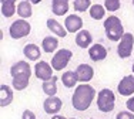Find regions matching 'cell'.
I'll return each instance as SVG.
<instances>
[{
    "instance_id": "obj_4",
    "label": "cell",
    "mask_w": 134,
    "mask_h": 119,
    "mask_svg": "<svg viewBox=\"0 0 134 119\" xmlns=\"http://www.w3.org/2000/svg\"><path fill=\"white\" fill-rule=\"evenodd\" d=\"M30 31H31L30 23L26 18H20V20H16L12 23L10 29H9V34H10L12 38L19 40V38H23V37L29 36Z\"/></svg>"
},
{
    "instance_id": "obj_13",
    "label": "cell",
    "mask_w": 134,
    "mask_h": 119,
    "mask_svg": "<svg viewBox=\"0 0 134 119\" xmlns=\"http://www.w3.org/2000/svg\"><path fill=\"white\" fill-rule=\"evenodd\" d=\"M93 43V36H91L90 31L87 30H80L76 36V44H77L80 48H87V47L91 45Z\"/></svg>"
},
{
    "instance_id": "obj_2",
    "label": "cell",
    "mask_w": 134,
    "mask_h": 119,
    "mask_svg": "<svg viewBox=\"0 0 134 119\" xmlns=\"http://www.w3.org/2000/svg\"><path fill=\"white\" fill-rule=\"evenodd\" d=\"M104 31L106 37L111 41H120L124 36V27L117 16H110L104 20Z\"/></svg>"
},
{
    "instance_id": "obj_11",
    "label": "cell",
    "mask_w": 134,
    "mask_h": 119,
    "mask_svg": "<svg viewBox=\"0 0 134 119\" xmlns=\"http://www.w3.org/2000/svg\"><path fill=\"white\" fill-rule=\"evenodd\" d=\"M76 74H77V78H79L80 82L87 84L88 81L93 80L94 70H93V67L88 65V64H80L77 68H76Z\"/></svg>"
},
{
    "instance_id": "obj_25",
    "label": "cell",
    "mask_w": 134,
    "mask_h": 119,
    "mask_svg": "<svg viewBox=\"0 0 134 119\" xmlns=\"http://www.w3.org/2000/svg\"><path fill=\"white\" fill-rule=\"evenodd\" d=\"M88 13H90L91 18H94V20H101V18L104 17V14H106V7L101 6V4H91Z\"/></svg>"
},
{
    "instance_id": "obj_20",
    "label": "cell",
    "mask_w": 134,
    "mask_h": 119,
    "mask_svg": "<svg viewBox=\"0 0 134 119\" xmlns=\"http://www.w3.org/2000/svg\"><path fill=\"white\" fill-rule=\"evenodd\" d=\"M2 2V14L4 17H12L14 13H17L16 0H0Z\"/></svg>"
},
{
    "instance_id": "obj_32",
    "label": "cell",
    "mask_w": 134,
    "mask_h": 119,
    "mask_svg": "<svg viewBox=\"0 0 134 119\" xmlns=\"http://www.w3.org/2000/svg\"><path fill=\"white\" fill-rule=\"evenodd\" d=\"M27 2H30L31 4H39V3L41 2V0H27Z\"/></svg>"
},
{
    "instance_id": "obj_10",
    "label": "cell",
    "mask_w": 134,
    "mask_h": 119,
    "mask_svg": "<svg viewBox=\"0 0 134 119\" xmlns=\"http://www.w3.org/2000/svg\"><path fill=\"white\" fill-rule=\"evenodd\" d=\"M64 27L69 33H79L83 29V18L77 14H70L64 20Z\"/></svg>"
},
{
    "instance_id": "obj_12",
    "label": "cell",
    "mask_w": 134,
    "mask_h": 119,
    "mask_svg": "<svg viewBox=\"0 0 134 119\" xmlns=\"http://www.w3.org/2000/svg\"><path fill=\"white\" fill-rule=\"evenodd\" d=\"M88 57L93 61H103L107 57V50L103 44H93L88 48Z\"/></svg>"
},
{
    "instance_id": "obj_35",
    "label": "cell",
    "mask_w": 134,
    "mask_h": 119,
    "mask_svg": "<svg viewBox=\"0 0 134 119\" xmlns=\"http://www.w3.org/2000/svg\"><path fill=\"white\" fill-rule=\"evenodd\" d=\"M133 6H134V0H133Z\"/></svg>"
},
{
    "instance_id": "obj_34",
    "label": "cell",
    "mask_w": 134,
    "mask_h": 119,
    "mask_svg": "<svg viewBox=\"0 0 134 119\" xmlns=\"http://www.w3.org/2000/svg\"><path fill=\"white\" fill-rule=\"evenodd\" d=\"M70 119H76V118H70Z\"/></svg>"
},
{
    "instance_id": "obj_6",
    "label": "cell",
    "mask_w": 134,
    "mask_h": 119,
    "mask_svg": "<svg viewBox=\"0 0 134 119\" xmlns=\"http://www.w3.org/2000/svg\"><path fill=\"white\" fill-rule=\"evenodd\" d=\"M71 57H73V52L70 51V50H67V48L59 50V51L53 55V58H52V67H53V70L62 71L63 68L69 64V61L71 60Z\"/></svg>"
},
{
    "instance_id": "obj_21",
    "label": "cell",
    "mask_w": 134,
    "mask_h": 119,
    "mask_svg": "<svg viewBox=\"0 0 134 119\" xmlns=\"http://www.w3.org/2000/svg\"><path fill=\"white\" fill-rule=\"evenodd\" d=\"M57 47H59V40L53 36L44 37L43 41H41V48L44 52H53L57 50Z\"/></svg>"
},
{
    "instance_id": "obj_26",
    "label": "cell",
    "mask_w": 134,
    "mask_h": 119,
    "mask_svg": "<svg viewBox=\"0 0 134 119\" xmlns=\"http://www.w3.org/2000/svg\"><path fill=\"white\" fill-rule=\"evenodd\" d=\"M73 7H74L76 11H87V9L91 7V0H74L73 3Z\"/></svg>"
},
{
    "instance_id": "obj_27",
    "label": "cell",
    "mask_w": 134,
    "mask_h": 119,
    "mask_svg": "<svg viewBox=\"0 0 134 119\" xmlns=\"http://www.w3.org/2000/svg\"><path fill=\"white\" fill-rule=\"evenodd\" d=\"M120 6H121L120 0H106L104 2V7L108 11H117L120 9Z\"/></svg>"
},
{
    "instance_id": "obj_9",
    "label": "cell",
    "mask_w": 134,
    "mask_h": 119,
    "mask_svg": "<svg viewBox=\"0 0 134 119\" xmlns=\"http://www.w3.org/2000/svg\"><path fill=\"white\" fill-rule=\"evenodd\" d=\"M62 106H63L62 99L57 98L56 95L46 98V101H44V104H43L44 112L49 114V115H57L60 112V109H62Z\"/></svg>"
},
{
    "instance_id": "obj_22",
    "label": "cell",
    "mask_w": 134,
    "mask_h": 119,
    "mask_svg": "<svg viewBox=\"0 0 134 119\" xmlns=\"http://www.w3.org/2000/svg\"><path fill=\"white\" fill-rule=\"evenodd\" d=\"M29 80H30V75L23 74V75H16L13 77V81H12V85L16 91H23L27 88L29 85Z\"/></svg>"
},
{
    "instance_id": "obj_33",
    "label": "cell",
    "mask_w": 134,
    "mask_h": 119,
    "mask_svg": "<svg viewBox=\"0 0 134 119\" xmlns=\"http://www.w3.org/2000/svg\"><path fill=\"white\" fill-rule=\"evenodd\" d=\"M133 74H134V62H133Z\"/></svg>"
},
{
    "instance_id": "obj_17",
    "label": "cell",
    "mask_w": 134,
    "mask_h": 119,
    "mask_svg": "<svg viewBox=\"0 0 134 119\" xmlns=\"http://www.w3.org/2000/svg\"><path fill=\"white\" fill-rule=\"evenodd\" d=\"M23 54H24V57H26L27 60H30V61H37V60L40 58L41 51H40L39 45L27 44V45H24V48H23Z\"/></svg>"
},
{
    "instance_id": "obj_18",
    "label": "cell",
    "mask_w": 134,
    "mask_h": 119,
    "mask_svg": "<svg viewBox=\"0 0 134 119\" xmlns=\"http://www.w3.org/2000/svg\"><path fill=\"white\" fill-rule=\"evenodd\" d=\"M52 10L56 16H64L69 11V0H53Z\"/></svg>"
},
{
    "instance_id": "obj_31",
    "label": "cell",
    "mask_w": 134,
    "mask_h": 119,
    "mask_svg": "<svg viewBox=\"0 0 134 119\" xmlns=\"http://www.w3.org/2000/svg\"><path fill=\"white\" fill-rule=\"evenodd\" d=\"M52 119H67L64 116H62V115H53V118Z\"/></svg>"
},
{
    "instance_id": "obj_24",
    "label": "cell",
    "mask_w": 134,
    "mask_h": 119,
    "mask_svg": "<svg viewBox=\"0 0 134 119\" xmlns=\"http://www.w3.org/2000/svg\"><path fill=\"white\" fill-rule=\"evenodd\" d=\"M17 14H19V17H21V18L31 17V14H33V10H31V3L27 2V0L20 2V3H19V6H17Z\"/></svg>"
},
{
    "instance_id": "obj_1",
    "label": "cell",
    "mask_w": 134,
    "mask_h": 119,
    "mask_svg": "<svg viewBox=\"0 0 134 119\" xmlns=\"http://www.w3.org/2000/svg\"><path fill=\"white\" fill-rule=\"evenodd\" d=\"M96 96V89L88 84H81L76 87V91L71 96V105L77 111H86L90 108Z\"/></svg>"
},
{
    "instance_id": "obj_19",
    "label": "cell",
    "mask_w": 134,
    "mask_h": 119,
    "mask_svg": "<svg viewBox=\"0 0 134 119\" xmlns=\"http://www.w3.org/2000/svg\"><path fill=\"white\" fill-rule=\"evenodd\" d=\"M41 88H43V92L47 96H54L57 94V77L53 75V78H50L47 81H43Z\"/></svg>"
},
{
    "instance_id": "obj_5",
    "label": "cell",
    "mask_w": 134,
    "mask_h": 119,
    "mask_svg": "<svg viewBox=\"0 0 134 119\" xmlns=\"http://www.w3.org/2000/svg\"><path fill=\"white\" fill-rule=\"evenodd\" d=\"M134 47V36L131 33H124V36L121 37L117 45V54L120 58H129L133 52Z\"/></svg>"
},
{
    "instance_id": "obj_14",
    "label": "cell",
    "mask_w": 134,
    "mask_h": 119,
    "mask_svg": "<svg viewBox=\"0 0 134 119\" xmlns=\"http://www.w3.org/2000/svg\"><path fill=\"white\" fill-rule=\"evenodd\" d=\"M23 74H27V75H31V70H30V65L29 62L26 61H19V62H14L10 68V75L12 78L16 77V75H23Z\"/></svg>"
},
{
    "instance_id": "obj_28",
    "label": "cell",
    "mask_w": 134,
    "mask_h": 119,
    "mask_svg": "<svg viewBox=\"0 0 134 119\" xmlns=\"http://www.w3.org/2000/svg\"><path fill=\"white\" fill-rule=\"evenodd\" d=\"M116 119H134V114L131 111H121L117 114Z\"/></svg>"
},
{
    "instance_id": "obj_30",
    "label": "cell",
    "mask_w": 134,
    "mask_h": 119,
    "mask_svg": "<svg viewBox=\"0 0 134 119\" xmlns=\"http://www.w3.org/2000/svg\"><path fill=\"white\" fill-rule=\"evenodd\" d=\"M126 106H127V109H129V111H131L133 114H134V96H131V98L127 99Z\"/></svg>"
},
{
    "instance_id": "obj_16",
    "label": "cell",
    "mask_w": 134,
    "mask_h": 119,
    "mask_svg": "<svg viewBox=\"0 0 134 119\" xmlns=\"http://www.w3.org/2000/svg\"><path fill=\"white\" fill-rule=\"evenodd\" d=\"M47 29L52 31L53 34H56L57 37H62V38H64L67 36V33H69V31H67L57 20H54V18H49V20H47Z\"/></svg>"
},
{
    "instance_id": "obj_29",
    "label": "cell",
    "mask_w": 134,
    "mask_h": 119,
    "mask_svg": "<svg viewBox=\"0 0 134 119\" xmlns=\"http://www.w3.org/2000/svg\"><path fill=\"white\" fill-rule=\"evenodd\" d=\"M21 119H36V114L33 111H30V109H26L23 112V115H21Z\"/></svg>"
},
{
    "instance_id": "obj_8",
    "label": "cell",
    "mask_w": 134,
    "mask_h": 119,
    "mask_svg": "<svg viewBox=\"0 0 134 119\" xmlns=\"http://www.w3.org/2000/svg\"><path fill=\"white\" fill-rule=\"evenodd\" d=\"M117 91H119V94L123 96L133 95L134 94V74L124 77L119 82V85H117Z\"/></svg>"
},
{
    "instance_id": "obj_3",
    "label": "cell",
    "mask_w": 134,
    "mask_h": 119,
    "mask_svg": "<svg viewBox=\"0 0 134 119\" xmlns=\"http://www.w3.org/2000/svg\"><path fill=\"white\" fill-rule=\"evenodd\" d=\"M114 105H116V95L111 89L108 88H104L98 92V96H97V108L98 111L104 112H111L114 109Z\"/></svg>"
},
{
    "instance_id": "obj_15",
    "label": "cell",
    "mask_w": 134,
    "mask_h": 119,
    "mask_svg": "<svg viewBox=\"0 0 134 119\" xmlns=\"http://www.w3.org/2000/svg\"><path fill=\"white\" fill-rule=\"evenodd\" d=\"M12 101H13V91L9 85H6V84H2L0 85V106H7L12 104Z\"/></svg>"
},
{
    "instance_id": "obj_23",
    "label": "cell",
    "mask_w": 134,
    "mask_h": 119,
    "mask_svg": "<svg viewBox=\"0 0 134 119\" xmlns=\"http://www.w3.org/2000/svg\"><path fill=\"white\" fill-rule=\"evenodd\" d=\"M77 81H79V78H77L76 71H66V72L62 75V82L66 88H73V87H76Z\"/></svg>"
},
{
    "instance_id": "obj_7",
    "label": "cell",
    "mask_w": 134,
    "mask_h": 119,
    "mask_svg": "<svg viewBox=\"0 0 134 119\" xmlns=\"http://www.w3.org/2000/svg\"><path fill=\"white\" fill-rule=\"evenodd\" d=\"M34 74L36 77L41 81H47L50 78H53V67L52 64L46 61H39L34 65Z\"/></svg>"
}]
</instances>
